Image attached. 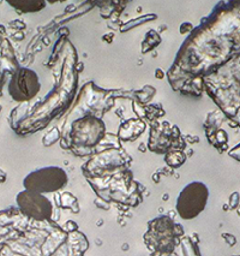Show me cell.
Returning <instances> with one entry per match:
<instances>
[{
    "mask_svg": "<svg viewBox=\"0 0 240 256\" xmlns=\"http://www.w3.org/2000/svg\"><path fill=\"white\" fill-rule=\"evenodd\" d=\"M209 192L205 184L192 182L186 186L177 198L178 214L185 220L196 218L203 212L208 202Z\"/></svg>",
    "mask_w": 240,
    "mask_h": 256,
    "instance_id": "1",
    "label": "cell"
},
{
    "mask_svg": "<svg viewBox=\"0 0 240 256\" xmlns=\"http://www.w3.org/2000/svg\"><path fill=\"white\" fill-rule=\"evenodd\" d=\"M66 183V173L59 167H46L31 172L23 182L28 192H38V194L57 192L60 188L65 187Z\"/></svg>",
    "mask_w": 240,
    "mask_h": 256,
    "instance_id": "2",
    "label": "cell"
},
{
    "mask_svg": "<svg viewBox=\"0 0 240 256\" xmlns=\"http://www.w3.org/2000/svg\"><path fill=\"white\" fill-rule=\"evenodd\" d=\"M17 203L21 208L23 214L28 217L45 220L52 215V204L41 194L33 192H22L17 196Z\"/></svg>",
    "mask_w": 240,
    "mask_h": 256,
    "instance_id": "3",
    "label": "cell"
},
{
    "mask_svg": "<svg viewBox=\"0 0 240 256\" xmlns=\"http://www.w3.org/2000/svg\"><path fill=\"white\" fill-rule=\"evenodd\" d=\"M8 90L15 100L22 101L33 98L39 90L36 73L27 69L21 70L16 76H13Z\"/></svg>",
    "mask_w": 240,
    "mask_h": 256,
    "instance_id": "4",
    "label": "cell"
},
{
    "mask_svg": "<svg viewBox=\"0 0 240 256\" xmlns=\"http://www.w3.org/2000/svg\"><path fill=\"white\" fill-rule=\"evenodd\" d=\"M13 7L19 8L24 12H31V11H39L40 8L35 7V5H40L41 2H33V1H24V2H10Z\"/></svg>",
    "mask_w": 240,
    "mask_h": 256,
    "instance_id": "5",
    "label": "cell"
},
{
    "mask_svg": "<svg viewBox=\"0 0 240 256\" xmlns=\"http://www.w3.org/2000/svg\"><path fill=\"white\" fill-rule=\"evenodd\" d=\"M238 203H239V195H238V192H233V194L231 195V198H230V207H231V209L237 208Z\"/></svg>",
    "mask_w": 240,
    "mask_h": 256,
    "instance_id": "6",
    "label": "cell"
},
{
    "mask_svg": "<svg viewBox=\"0 0 240 256\" xmlns=\"http://www.w3.org/2000/svg\"><path fill=\"white\" fill-rule=\"evenodd\" d=\"M222 237H224V240L227 242V244L230 247H233L237 243L236 237L233 235H230V233H222Z\"/></svg>",
    "mask_w": 240,
    "mask_h": 256,
    "instance_id": "7",
    "label": "cell"
},
{
    "mask_svg": "<svg viewBox=\"0 0 240 256\" xmlns=\"http://www.w3.org/2000/svg\"><path fill=\"white\" fill-rule=\"evenodd\" d=\"M230 155L232 156V158L237 159V160H238V161H240V144H239L238 147L233 148V149L231 150V152H230Z\"/></svg>",
    "mask_w": 240,
    "mask_h": 256,
    "instance_id": "8",
    "label": "cell"
},
{
    "mask_svg": "<svg viewBox=\"0 0 240 256\" xmlns=\"http://www.w3.org/2000/svg\"><path fill=\"white\" fill-rule=\"evenodd\" d=\"M5 181H6V173L0 170V183H2Z\"/></svg>",
    "mask_w": 240,
    "mask_h": 256,
    "instance_id": "9",
    "label": "cell"
},
{
    "mask_svg": "<svg viewBox=\"0 0 240 256\" xmlns=\"http://www.w3.org/2000/svg\"><path fill=\"white\" fill-rule=\"evenodd\" d=\"M233 256H240V255H233Z\"/></svg>",
    "mask_w": 240,
    "mask_h": 256,
    "instance_id": "10",
    "label": "cell"
}]
</instances>
